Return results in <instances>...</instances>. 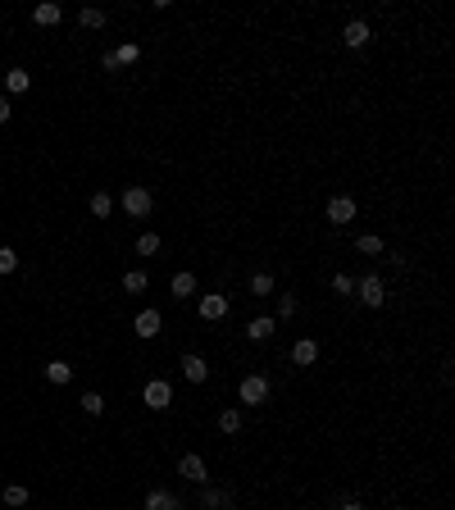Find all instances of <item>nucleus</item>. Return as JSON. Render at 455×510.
<instances>
[{"mask_svg":"<svg viewBox=\"0 0 455 510\" xmlns=\"http://www.w3.org/2000/svg\"><path fill=\"white\" fill-rule=\"evenodd\" d=\"M200 506H205V510H232V497L228 492H214V487H200Z\"/></svg>","mask_w":455,"mask_h":510,"instance_id":"obj_14","label":"nucleus"},{"mask_svg":"<svg viewBox=\"0 0 455 510\" xmlns=\"http://www.w3.org/2000/svg\"><path fill=\"white\" fill-rule=\"evenodd\" d=\"M224 314H228V296L224 292H205V296H200V319H224Z\"/></svg>","mask_w":455,"mask_h":510,"instance_id":"obj_7","label":"nucleus"},{"mask_svg":"<svg viewBox=\"0 0 455 510\" xmlns=\"http://www.w3.org/2000/svg\"><path fill=\"white\" fill-rule=\"evenodd\" d=\"M14 269H18V251L0 246V274H14Z\"/></svg>","mask_w":455,"mask_h":510,"instance_id":"obj_27","label":"nucleus"},{"mask_svg":"<svg viewBox=\"0 0 455 510\" xmlns=\"http://www.w3.org/2000/svg\"><path fill=\"white\" fill-rule=\"evenodd\" d=\"M351 219H355V196H333L328 200V224L342 228V224H351Z\"/></svg>","mask_w":455,"mask_h":510,"instance_id":"obj_5","label":"nucleus"},{"mask_svg":"<svg viewBox=\"0 0 455 510\" xmlns=\"http://www.w3.org/2000/svg\"><path fill=\"white\" fill-rule=\"evenodd\" d=\"M155 251H160V237H155V233H141L137 237V255H155Z\"/></svg>","mask_w":455,"mask_h":510,"instance_id":"obj_25","label":"nucleus"},{"mask_svg":"<svg viewBox=\"0 0 455 510\" xmlns=\"http://www.w3.org/2000/svg\"><path fill=\"white\" fill-rule=\"evenodd\" d=\"M342 42L355 46V51H360V46H369V23H364V18H351V23H346V32H342Z\"/></svg>","mask_w":455,"mask_h":510,"instance_id":"obj_9","label":"nucleus"},{"mask_svg":"<svg viewBox=\"0 0 455 510\" xmlns=\"http://www.w3.org/2000/svg\"><path fill=\"white\" fill-rule=\"evenodd\" d=\"M237 397L246 401V406H264V401H269V378H264V374H246L241 388H237Z\"/></svg>","mask_w":455,"mask_h":510,"instance_id":"obj_1","label":"nucleus"},{"mask_svg":"<svg viewBox=\"0 0 455 510\" xmlns=\"http://www.w3.org/2000/svg\"><path fill=\"white\" fill-rule=\"evenodd\" d=\"M32 18H37L41 27H55V23L64 18V9H60V5H37V9H32Z\"/></svg>","mask_w":455,"mask_h":510,"instance_id":"obj_16","label":"nucleus"},{"mask_svg":"<svg viewBox=\"0 0 455 510\" xmlns=\"http://www.w3.org/2000/svg\"><path fill=\"white\" fill-rule=\"evenodd\" d=\"M46 378H51V383H69V378H73V364L51 360V364H46Z\"/></svg>","mask_w":455,"mask_h":510,"instance_id":"obj_18","label":"nucleus"},{"mask_svg":"<svg viewBox=\"0 0 455 510\" xmlns=\"http://www.w3.org/2000/svg\"><path fill=\"white\" fill-rule=\"evenodd\" d=\"M274 329H278V319L259 314V319H250V324H246V338H250V342H269V338H274Z\"/></svg>","mask_w":455,"mask_h":510,"instance_id":"obj_10","label":"nucleus"},{"mask_svg":"<svg viewBox=\"0 0 455 510\" xmlns=\"http://www.w3.org/2000/svg\"><path fill=\"white\" fill-rule=\"evenodd\" d=\"M178 474L187 478V483H196V487H205V478H210V469H205V460L200 456H182L178 460Z\"/></svg>","mask_w":455,"mask_h":510,"instance_id":"obj_6","label":"nucleus"},{"mask_svg":"<svg viewBox=\"0 0 455 510\" xmlns=\"http://www.w3.org/2000/svg\"><path fill=\"white\" fill-rule=\"evenodd\" d=\"M355 251H360V255H383L387 246H383V237H373V233H360V237H355Z\"/></svg>","mask_w":455,"mask_h":510,"instance_id":"obj_17","label":"nucleus"},{"mask_svg":"<svg viewBox=\"0 0 455 510\" xmlns=\"http://www.w3.org/2000/svg\"><path fill=\"white\" fill-rule=\"evenodd\" d=\"M82 27H105V9H82Z\"/></svg>","mask_w":455,"mask_h":510,"instance_id":"obj_28","label":"nucleus"},{"mask_svg":"<svg viewBox=\"0 0 455 510\" xmlns=\"http://www.w3.org/2000/svg\"><path fill=\"white\" fill-rule=\"evenodd\" d=\"M82 410L86 415H105V397L101 392H82Z\"/></svg>","mask_w":455,"mask_h":510,"instance_id":"obj_23","label":"nucleus"},{"mask_svg":"<svg viewBox=\"0 0 455 510\" xmlns=\"http://www.w3.org/2000/svg\"><path fill=\"white\" fill-rule=\"evenodd\" d=\"M5 87H9L14 96H23L27 87H32V73H27V69H9V73H5Z\"/></svg>","mask_w":455,"mask_h":510,"instance_id":"obj_15","label":"nucleus"},{"mask_svg":"<svg viewBox=\"0 0 455 510\" xmlns=\"http://www.w3.org/2000/svg\"><path fill=\"white\" fill-rule=\"evenodd\" d=\"M137 55H141V51L128 42V46H119V51H114V60H119V69H123V64H137Z\"/></svg>","mask_w":455,"mask_h":510,"instance_id":"obj_26","label":"nucleus"},{"mask_svg":"<svg viewBox=\"0 0 455 510\" xmlns=\"http://www.w3.org/2000/svg\"><path fill=\"white\" fill-rule=\"evenodd\" d=\"M292 314H296V296L283 292V301H278V319H292Z\"/></svg>","mask_w":455,"mask_h":510,"instance_id":"obj_31","label":"nucleus"},{"mask_svg":"<svg viewBox=\"0 0 455 510\" xmlns=\"http://www.w3.org/2000/svg\"><path fill=\"white\" fill-rule=\"evenodd\" d=\"M173 296H191V292H196V278H191V274H173Z\"/></svg>","mask_w":455,"mask_h":510,"instance_id":"obj_19","label":"nucleus"},{"mask_svg":"<svg viewBox=\"0 0 455 510\" xmlns=\"http://www.w3.org/2000/svg\"><path fill=\"white\" fill-rule=\"evenodd\" d=\"M319 360V342L314 338H301L292 346V364H314Z\"/></svg>","mask_w":455,"mask_h":510,"instance_id":"obj_11","label":"nucleus"},{"mask_svg":"<svg viewBox=\"0 0 455 510\" xmlns=\"http://www.w3.org/2000/svg\"><path fill=\"white\" fill-rule=\"evenodd\" d=\"M141 401H146L150 410H169V406H173V388H169L164 378H150L146 392H141Z\"/></svg>","mask_w":455,"mask_h":510,"instance_id":"obj_3","label":"nucleus"},{"mask_svg":"<svg viewBox=\"0 0 455 510\" xmlns=\"http://www.w3.org/2000/svg\"><path fill=\"white\" fill-rule=\"evenodd\" d=\"M355 292H360V301H364V305H373V310H378V305L387 301V283H383L378 274H364L360 283H355Z\"/></svg>","mask_w":455,"mask_h":510,"instance_id":"obj_2","label":"nucleus"},{"mask_svg":"<svg viewBox=\"0 0 455 510\" xmlns=\"http://www.w3.org/2000/svg\"><path fill=\"white\" fill-rule=\"evenodd\" d=\"M146 510H182V502L173 492H164V487H155V492L146 497Z\"/></svg>","mask_w":455,"mask_h":510,"instance_id":"obj_13","label":"nucleus"},{"mask_svg":"<svg viewBox=\"0 0 455 510\" xmlns=\"http://www.w3.org/2000/svg\"><path fill=\"white\" fill-rule=\"evenodd\" d=\"M5 506H27V487H5Z\"/></svg>","mask_w":455,"mask_h":510,"instance_id":"obj_30","label":"nucleus"},{"mask_svg":"<svg viewBox=\"0 0 455 510\" xmlns=\"http://www.w3.org/2000/svg\"><path fill=\"white\" fill-rule=\"evenodd\" d=\"M9 114H14V105H9V101H5V96H0V123H5V119H9Z\"/></svg>","mask_w":455,"mask_h":510,"instance_id":"obj_32","label":"nucleus"},{"mask_svg":"<svg viewBox=\"0 0 455 510\" xmlns=\"http://www.w3.org/2000/svg\"><path fill=\"white\" fill-rule=\"evenodd\" d=\"M182 374H187V383H205L210 378V360L205 355H182Z\"/></svg>","mask_w":455,"mask_h":510,"instance_id":"obj_8","label":"nucleus"},{"mask_svg":"<svg viewBox=\"0 0 455 510\" xmlns=\"http://www.w3.org/2000/svg\"><path fill=\"white\" fill-rule=\"evenodd\" d=\"M150 205H155V200H150V191H146V187H128V191H123V210H128L132 219H146V215H150Z\"/></svg>","mask_w":455,"mask_h":510,"instance_id":"obj_4","label":"nucleus"},{"mask_svg":"<svg viewBox=\"0 0 455 510\" xmlns=\"http://www.w3.org/2000/svg\"><path fill=\"white\" fill-rule=\"evenodd\" d=\"M160 310H141L137 314V324H132V329H137V338H155V333H160Z\"/></svg>","mask_w":455,"mask_h":510,"instance_id":"obj_12","label":"nucleus"},{"mask_svg":"<svg viewBox=\"0 0 455 510\" xmlns=\"http://www.w3.org/2000/svg\"><path fill=\"white\" fill-rule=\"evenodd\" d=\"M123 292H146V274H141V269H128V274H123Z\"/></svg>","mask_w":455,"mask_h":510,"instance_id":"obj_20","label":"nucleus"},{"mask_svg":"<svg viewBox=\"0 0 455 510\" xmlns=\"http://www.w3.org/2000/svg\"><path fill=\"white\" fill-rule=\"evenodd\" d=\"M337 510H364V506H360V502H342Z\"/></svg>","mask_w":455,"mask_h":510,"instance_id":"obj_33","label":"nucleus"},{"mask_svg":"<svg viewBox=\"0 0 455 510\" xmlns=\"http://www.w3.org/2000/svg\"><path fill=\"white\" fill-rule=\"evenodd\" d=\"M219 433H241V410H224L219 415Z\"/></svg>","mask_w":455,"mask_h":510,"instance_id":"obj_21","label":"nucleus"},{"mask_svg":"<svg viewBox=\"0 0 455 510\" xmlns=\"http://www.w3.org/2000/svg\"><path fill=\"white\" fill-rule=\"evenodd\" d=\"M110 210H114V200L105 196V191H96V196H91V215H96V219H105Z\"/></svg>","mask_w":455,"mask_h":510,"instance_id":"obj_24","label":"nucleus"},{"mask_svg":"<svg viewBox=\"0 0 455 510\" xmlns=\"http://www.w3.org/2000/svg\"><path fill=\"white\" fill-rule=\"evenodd\" d=\"M274 292V274H255L250 278V296H269Z\"/></svg>","mask_w":455,"mask_h":510,"instance_id":"obj_22","label":"nucleus"},{"mask_svg":"<svg viewBox=\"0 0 455 510\" xmlns=\"http://www.w3.org/2000/svg\"><path fill=\"white\" fill-rule=\"evenodd\" d=\"M333 292H337V296H351V292H355L351 274H333Z\"/></svg>","mask_w":455,"mask_h":510,"instance_id":"obj_29","label":"nucleus"}]
</instances>
